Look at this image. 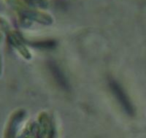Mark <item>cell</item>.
I'll return each mask as SVG.
<instances>
[{
    "label": "cell",
    "instance_id": "obj_1",
    "mask_svg": "<svg viewBox=\"0 0 146 138\" xmlns=\"http://www.w3.org/2000/svg\"><path fill=\"white\" fill-rule=\"evenodd\" d=\"M109 86L111 89L112 93L113 94L117 101L119 102L122 108L125 110L127 114L132 115L134 113L133 107L130 102L129 99L127 97V95L125 93L121 85L113 79H110L109 80Z\"/></svg>",
    "mask_w": 146,
    "mask_h": 138
},
{
    "label": "cell",
    "instance_id": "obj_4",
    "mask_svg": "<svg viewBox=\"0 0 146 138\" xmlns=\"http://www.w3.org/2000/svg\"><path fill=\"white\" fill-rule=\"evenodd\" d=\"M27 1L32 5H40V6L43 5V0H27Z\"/></svg>",
    "mask_w": 146,
    "mask_h": 138
},
{
    "label": "cell",
    "instance_id": "obj_2",
    "mask_svg": "<svg viewBox=\"0 0 146 138\" xmlns=\"http://www.w3.org/2000/svg\"><path fill=\"white\" fill-rule=\"evenodd\" d=\"M48 67H49V70L51 72V75H53V78L58 83V85L66 91L70 89V85H69L68 81L66 80L64 74L62 72V70H60L56 64L50 62L48 63Z\"/></svg>",
    "mask_w": 146,
    "mask_h": 138
},
{
    "label": "cell",
    "instance_id": "obj_3",
    "mask_svg": "<svg viewBox=\"0 0 146 138\" xmlns=\"http://www.w3.org/2000/svg\"><path fill=\"white\" fill-rule=\"evenodd\" d=\"M55 45V42L51 41H45L42 42H36L35 43V46L39 47V48H50Z\"/></svg>",
    "mask_w": 146,
    "mask_h": 138
}]
</instances>
